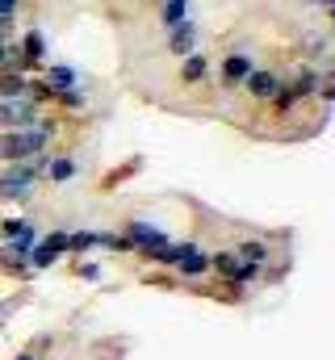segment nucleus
Returning a JSON list of instances; mask_svg holds the SVG:
<instances>
[{"instance_id":"nucleus-1","label":"nucleus","mask_w":335,"mask_h":360,"mask_svg":"<svg viewBox=\"0 0 335 360\" xmlns=\"http://www.w3.org/2000/svg\"><path fill=\"white\" fill-rule=\"evenodd\" d=\"M51 164V151H38L34 160H21V164H4L0 172V205H13V201H30L38 180Z\"/></svg>"},{"instance_id":"nucleus-2","label":"nucleus","mask_w":335,"mask_h":360,"mask_svg":"<svg viewBox=\"0 0 335 360\" xmlns=\"http://www.w3.org/2000/svg\"><path fill=\"white\" fill-rule=\"evenodd\" d=\"M51 147V134L42 126H30V130H0V164H21V160H34L38 151Z\"/></svg>"},{"instance_id":"nucleus-3","label":"nucleus","mask_w":335,"mask_h":360,"mask_svg":"<svg viewBox=\"0 0 335 360\" xmlns=\"http://www.w3.org/2000/svg\"><path fill=\"white\" fill-rule=\"evenodd\" d=\"M63 256H68V231H51V235H42V239L34 243V252H30V272L55 269Z\"/></svg>"},{"instance_id":"nucleus-4","label":"nucleus","mask_w":335,"mask_h":360,"mask_svg":"<svg viewBox=\"0 0 335 360\" xmlns=\"http://www.w3.org/2000/svg\"><path fill=\"white\" fill-rule=\"evenodd\" d=\"M38 117H42V109L25 96L0 101V130H30V126H38Z\"/></svg>"},{"instance_id":"nucleus-5","label":"nucleus","mask_w":335,"mask_h":360,"mask_svg":"<svg viewBox=\"0 0 335 360\" xmlns=\"http://www.w3.org/2000/svg\"><path fill=\"white\" fill-rule=\"evenodd\" d=\"M251 55L248 51H227L222 55V68H218V89L222 92H235V89H244V80L251 76Z\"/></svg>"},{"instance_id":"nucleus-6","label":"nucleus","mask_w":335,"mask_h":360,"mask_svg":"<svg viewBox=\"0 0 335 360\" xmlns=\"http://www.w3.org/2000/svg\"><path fill=\"white\" fill-rule=\"evenodd\" d=\"M46 63V38H42V30H25L21 34V42H17V72H38Z\"/></svg>"},{"instance_id":"nucleus-7","label":"nucleus","mask_w":335,"mask_h":360,"mask_svg":"<svg viewBox=\"0 0 335 360\" xmlns=\"http://www.w3.org/2000/svg\"><path fill=\"white\" fill-rule=\"evenodd\" d=\"M281 84H285L281 72H272V68H251V76L244 80V92H248L255 105H268V101L281 92Z\"/></svg>"},{"instance_id":"nucleus-8","label":"nucleus","mask_w":335,"mask_h":360,"mask_svg":"<svg viewBox=\"0 0 335 360\" xmlns=\"http://www.w3.org/2000/svg\"><path fill=\"white\" fill-rule=\"evenodd\" d=\"M122 235L134 243V252H147V248H168V243H172V239H168V231L151 226V222H143V218H126Z\"/></svg>"},{"instance_id":"nucleus-9","label":"nucleus","mask_w":335,"mask_h":360,"mask_svg":"<svg viewBox=\"0 0 335 360\" xmlns=\"http://www.w3.org/2000/svg\"><path fill=\"white\" fill-rule=\"evenodd\" d=\"M319 76H323L319 68H310V63H298V68H293V76L285 80V89H289V96L302 105V101L319 96Z\"/></svg>"},{"instance_id":"nucleus-10","label":"nucleus","mask_w":335,"mask_h":360,"mask_svg":"<svg viewBox=\"0 0 335 360\" xmlns=\"http://www.w3.org/2000/svg\"><path fill=\"white\" fill-rule=\"evenodd\" d=\"M197 42H201V30H197V21H193V17H189V21H180L176 30H168V55H176V59L193 55V51H197Z\"/></svg>"},{"instance_id":"nucleus-11","label":"nucleus","mask_w":335,"mask_h":360,"mask_svg":"<svg viewBox=\"0 0 335 360\" xmlns=\"http://www.w3.org/2000/svg\"><path fill=\"white\" fill-rule=\"evenodd\" d=\"M42 80L51 84V92H55V96H63V92H76V89H84L80 68H72V63H51V68L42 72Z\"/></svg>"},{"instance_id":"nucleus-12","label":"nucleus","mask_w":335,"mask_h":360,"mask_svg":"<svg viewBox=\"0 0 335 360\" xmlns=\"http://www.w3.org/2000/svg\"><path fill=\"white\" fill-rule=\"evenodd\" d=\"M206 80H210V59H206V51L184 55V59H180V84H184V89H197V84H206Z\"/></svg>"},{"instance_id":"nucleus-13","label":"nucleus","mask_w":335,"mask_h":360,"mask_svg":"<svg viewBox=\"0 0 335 360\" xmlns=\"http://www.w3.org/2000/svg\"><path fill=\"white\" fill-rule=\"evenodd\" d=\"M231 252H235L244 264H255V269H268V260H272V248H268V239H239Z\"/></svg>"},{"instance_id":"nucleus-14","label":"nucleus","mask_w":335,"mask_h":360,"mask_svg":"<svg viewBox=\"0 0 335 360\" xmlns=\"http://www.w3.org/2000/svg\"><path fill=\"white\" fill-rule=\"evenodd\" d=\"M76 172H80V164H76V155H51V164H46V172H42V180L46 184H72L76 180Z\"/></svg>"},{"instance_id":"nucleus-15","label":"nucleus","mask_w":335,"mask_h":360,"mask_svg":"<svg viewBox=\"0 0 335 360\" xmlns=\"http://www.w3.org/2000/svg\"><path fill=\"white\" fill-rule=\"evenodd\" d=\"M176 276H184V281H201V276H210V252H201V243H197L193 252H184L180 264H176Z\"/></svg>"},{"instance_id":"nucleus-16","label":"nucleus","mask_w":335,"mask_h":360,"mask_svg":"<svg viewBox=\"0 0 335 360\" xmlns=\"http://www.w3.org/2000/svg\"><path fill=\"white\" fill-rule=\"evenodd\" d=\"M101 243V231H68V256H88L96 252Z\"/></svg>"},{"instance_id":"nucleus-17","label":"nucleus","mask_w":335,"mask_h":360,"mask_svg":"<svg viewBox=\"0 0 335 360\" xmlns=\"http://www.w3.org/2000/svg\"><path fill=\"white\" fill-rule=\"evenodd\" d=\"M25 72H13V68H4L0 72V101H17V96H25Z\"/></svg>"},{"instance_id":"nucleus-18","label":"nucleus","mask_w":335,"mask_h":360,"mask_svg":"<svg viewBox=\"0 0 335 360\" xmlns=\"http://www.w3.org/2000/svg\"><path fill=\"white\" fill-rule=\"evenodd\" d=\"M180 21H189V0H160V25L176 30Z\"/></svg>"},{"instance_id":"nucleus-19","label":"nucleus","mask_w":335,"mask_h":360,"mask_svg":"<svg viewBox=\"0 0 335 360\" xmlns=\"http://www.w3.org/2000/svg\"><path fill=\"white\" fill-rule=\"evenodd\" d=\"M25 101H34V105L42 109V105H55V92H51V84H46L42 76H38V80H25Z\"/></svg>"},{"instance_id":"nucleus-20","label":"nucleus","mask_w":335,"mask_h":360,"mask_svg":"<svg viewBox=\"0 0 335 360\" xmlns=\"http://www.w3.org/2000/svg\"><path fill=\"white\" fill-rule=\"evenodd\" d=\"M30 226H34V218H4V222H0V243H4V239H17V235H25Z\"/></svg>"},{"instance_id":"nucleus-21","label":"nucleus","mask_w":335,"mask_h":360,"mask_svg":"<svg viewBox=\"0 0 335 360\" xmlns=\"http://www.w3.org/2000/svg\"><path fill=\"white\" fill-rule=\"evenodd\" d=\"M319 101H323L327 109L335 105V68H331V72H323V76H319Z\"/></svg>"},{"instance_id":"nucleus-22","label":"nucleus","mask_w":335,"mask_h":360,"mask_svg":"<svg viewBox=\"0 0 335 360\" xmlns=\"http://www.w3.org/2000/svg\"><path fill=\"white\" fill-rule=\"evenodd\" d=\"M147 285H156V289H176V276H172V269H164V272H147Z\"/></svg>"},{"instance_id":"nucleus-23","label":"nucleus","mask_w":335,"mask_h":360,"mask_svg":"<svg viewBox=\"0 0 335 360\" xmlns=\"http://www.w3.org/2000/svg\"><path fill=\"white\" fill-rule=\"evenodd\" d=\"M306 51H310V55H327V51H331V38H319V34H306Z\"/></svg>"},{"instance_id":"nucleus-24","label":"nucleus","mask_w":335,"mask_h":360,"mask_svg":"<svg viewBox=\"0 0 335 360\" xmlns=\"http://www.w3.org/2000/svg\"><path fill=\"white\" fill-rule=\"evenodd\" d=\"M4 68L17 72V46H13V42H0V72H4Z\"/></svg>"},{"instance_id":"nucleus-25","label":"nucleus","mask_w":335,"mask_h":360,"mask_svg":"<svg viewBox=\"0 0 335 360\" xmlns=\"http://www.w3.org/2000/svg\"><path fill=\"white\" fill-rule=\"evenodd\" d=\"M76 276H80V281H96V276H101V269L84 260V264H76Z\"/></svg>"},{"instance_id":"nucleus-26","label":"nucleus","mask_w":335,"mask_h":360,"mask_svg":"<svg viewBox=\"0 0 335 360\" xmlns=\"http://www.w3.org/2000/svg\"><path fill=\"white\" fill-rule=\"evenodd\" d=\"M13 25L17 17H0V42H13Z\"/></svg>"},{"instance_id":"nucleus-27","label":"nucleus","mask_w":335,"mask_h":360,"mask_svg":"<svg viewBox=\"0 0 335 360\" xmlns=\"http://www.w3.org/2000/svg\"><path fill=\"white\" fill-rule=\"evenodd\" d=\"M17 8H21V0H0V17H17Z\"/></svg>"},{"instance_id":"nucleus-28","label":"nucleus","mask_w":335,"mask_h":360,"mask_svg":"<svg viewBox=\"0 0 335 360\" xmlns=\"http://www.w3.org/2000/svg\"><path fill=\"white\" fill-rule=\"evenodd\" d=\"M13 306H17V302H0V327L8 323V310H13Z\"/></svg>"},{"instance_id":"nucleus-29","label":"nucleus","mask_w":335,"mask_h":360,"mask_svg":"<svg viewBox=\"0 0 335 360\" xmlns=\"http://www.w3.org/2000/svg\"><path fill=\"white\" fill-rule=\"evenodd\" d=\"M13 360H42V356H34V352H25V348H21V352H17Z\"/></svg>"},{"instance_id":"nucleus-30","label":"nucleus","mask_w":335,"mask_h":360,"mask_svg":"<svg viewBox=\"0 0 335 360\" xmlns=\"http://www.w3.org/2000/svg\"><path fill=\"white\" fill-rule=\"evenodd\" d=\"M327 21H335V4H327Z\"/></svg>"},{"instance_id":"nucleus-31","label":"nucleus","mask_w":335,"mask_h":360,"mask_svg":"<svg viewBox=\"0 0 335 360\" xmlns=\"http://www.w3.org/2000/svg\"><path fill=\"white\" fill-rule=\"evenodd\" d=\"M319 4H323V8H327V4H335V0H319Z\"/></svg>"},{"instance_id":"nucleus-32","label":"nucleus","mask_w":335,"mask_h":360,"mask_svg":"<svg viewBox=\"0 0 335 360\" xmlns=\"http://www.w3.org/2000/svg\"><path fill=\"white\" fill-rule=\"evenodd\" d=\"M331 42H335V21H331Z\"/></svg>"},{"instance_id":"nucleus-33","label":"nucleus","mask_w":335,"mask_h":360,"mask_svg":"<svg viewBox=\"0 0 335 360\" xmlns=\"http://www.w3.org/2000/svg\"><path fill=\"white\" fill-rule=\"evenodd\" d=\"M306 4H319V0H306Z\"/></svg>"}]
</instances>
